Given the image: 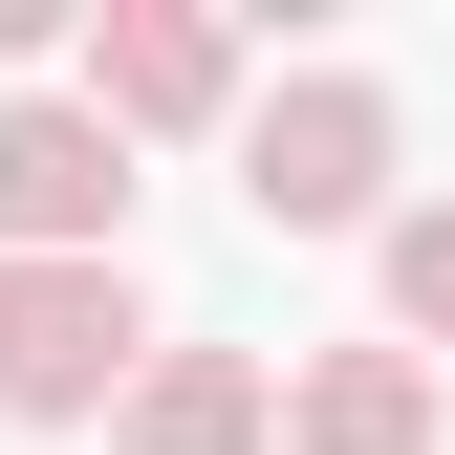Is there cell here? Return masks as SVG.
Segmentation results:
<instances>
[{
  "instance_id": "8992f818",
  "label": "cell",
  "mask_w": 455,
  "mask_h": 455,
  "mask_svg": "<svg viewBox=\"0 0 455 455\" xmlns=\"http://www.w3.org/2000/svg\"><path fill=\"white\" fill-rule=\"evenodd\" d=\"M282 455H434V369H412V347H325V369H282Z\"/></svg>"
},
{
  "instance_id": "7a4b0ae2",
  "label": "cell",
  "mask_w": 455,
  "mask_h": 455,
  "mask_svg": "<svg viewBox=\"0 0 455 455\" xmlns=\"http://www.w3.org/2000/svg\"><path fill=\"white\" fill-rule=\"evenodd\" d=\"M239 196L282 239H390V87L369 66H304L282 108H239Z\"/></svg>"
},
{
  "instance_id": "3957f363",
  "label": "cell",
  "mask_w": 455,
  "mask_h": 455,
  "mask_svg": "<svg viewBox=\"0 0 455 455\" xmlns=\"http://www.w3.org/2000/svg\"><path fill=\"white\" fill-rule=\"evenodd\" d=\"M87 131L108 152H152V131H217V108H239V22H217V0H87Z\"/></svg>"
},
{
  "instance_id": "52a82bcc",
  "label": "cell",
  "mask_w": 455,
  "mask_h": 455,
  "mask_svg": "<svg viewBox=\"0 0 455 455\" xmlns=\"http://www.w3.org/2000/svg\"><path fill=\"white\" fill-rule=\"evenodd\" d=\"M390 347H455V196H412V217H390Z\"/></svg>"
},
{
  "instance_id": "5b68a950",
  "label": "cell",
  "mask_w": 455,
  "mask_h": 455,
  "mask_svg": "<svg viewBox=\"0 0 455 455\" xmlns=\"http://www.w3.org/2000/svg\"><path fill=\"white\" fill-rule=\"evenodd\" d=\"M108 455H282V369L260 347H152L108 390Z\"/></svg>"
},
{
  "instance_id": "6da1fadb",
  "label": "cell",
  "mask_w": 455,
  "mask_h": 455,
  "mask_svg": "<svg viewBox=\"0 0 455 455\" xmlns=\"http://www.w3.org/2000/svg\"><path fill=\"white\" fill-rule=\"evenodd\" d=\"M131 369H152L131 260H0V434H87Z\"/></svg>"
},
{
  "instance_id": "277c9868",
  "label": "cell",
  "mask_w": 455,
  "mask_h": 455,
  "mask_svg": "<svg viewBox=\"0 0 455 455\" xmlns=\"http://www.w3.org/2000/svg\"><path fill=\"white\" fill-rule=\"evenodd\" d=\"M108 239H131V152L66 87H22L0 108V260H108Z\"/></svg>"
}]
</instances>
